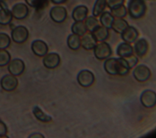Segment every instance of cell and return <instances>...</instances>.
Here are the masks:
<instances>
[{
  "mask_svg": "<svg viewBox=\"0 0 156 138\" xmlns=\"http://www.w3.org/2000/svg\"><path fill=\"white\" fill-rule=\"evenodd\" d=\"M32 112L35 117L41 122H48L52 120V117L44 112L42 109L38 106H35L33 108Z\"/></svg>",
  "mask_w": 156,
  "mask_h": 138,
  "instance_id": "obj_23",
  "label": "cell"
},
{
  "mask_svg": "<svg viewBox=\"0 0 156 138\" xmlns=\"http://www.w3.org/2000/svg\"><path fill=\"white\" fill-rule=\"evenodd\" d=\"M67 45L73 50L79 49L81 46L80 36L74 33L70 34L67 38Z\"/></svg>",
  "mask_w": 156,
  "mask_h": 138,
  "instance_id": "obj_21",
  "label": "cell"
},
{
  "mask_svg": "<svg viewBox=\"0 0 156 138\" xmlns=\"http://www.w3.org/2000/svg\"><path fill=\"white\" fill-rule=\"evenodd\" d=\"M133 47L130 44V43L123 42L120 43L117 49H116V53L117 55L121 58H124L130 55L133 53Z\"/></svg>",
  "mask_w": 156,
  "mask_h": 138,
  "instance_id": "obj_18",
  "label": "cell"
},
{
  "mask_svg": "<svg viewBox=\"0 0 156 138\" xmlns=\"http://www.w3.org/2000/svg\"><path fill=\"white\" fill-rule=\"evenodd\" d=\"M51 18L55 22H63L67 17L66 9L63 6H54L49 12Z\"/></svg>",
  "mask_w": 156,
  "mask_h": 138,
  "instance_id": "obj_8",
  "label": "cell"
},
{
  "mask_svg": "<svg viewBox=\"0 0 156 138\" xmlns=\"http://www.w3.org/2000/svg\"><path fill=\"white\" fill-rule=\"evenodd\" d=\"M93 36H94L96 40L99 42L104 41L109 36V31L108 29L99 26L98 27H97L93 32H92Z\"/></svg>",
  "mask_w": 156,
  "mask_h": 138,
  "instance_id": "obj_20",
  "label": "cell"
},
{
  "mask_svg": "<svg viewBox=\"0 0 156 138\" xmlns=\"http://www.w3.org/2000/svg\"><path fill=\"white\" fill-rule=\"evenodd\" d=\"M124 2V0H107V5L112 9L115 7L123 4Z\"/></svg>",
  "mask_w": 156,
  "mask_h": 138,
  "instance_id": "obj_33",
  "label": "cell"
},
{
  "mask_svg": "<svg viewBox=\"0 0 156 138\" xmlns=\"http://www.w3.org/2000/svg\"><path fill=\"white\" fill-rule=\"evenodd\" d=\"M140 102L143 106L151 108L156 105V93L152 90L143 91L140 96Z\"/></svg>",
  "mask_w": 156,
  "mask_h": 138,
  "instance_id": "obj_7",
  "label": "cell"
},
{
  "mask_svg": "<svg viewBox=\"0 0 156 138\" xmlns=\"http://www.w3.org/2000/svg\"><path fill=\"white\" fill-rule=\"evenodd\" d=\"M60 63L59 55L55 52L46 54L43 59V63L44 67L48 69H54L57 67Z\"/></svg>",
  "mask_w": 156,
  "mask_h": 138,
  "instance_id": "obj_11",
  "label": "cell"
},
{
  "mask_svg": "<svg viewBox=\"0 0 156 138\" xmlns=\"http://www.w3.org/2000/svg\"><path fill=\"white\" fill-rule=\"evenodd\" d=\"M114 19V16L110 12H103L100 15L99 21L102 26L109 29L112 28V25Z\"/></svg>",
  "mask_w": 156,
  "mask_h": 138,
  "instance_id": "obj_22",
  "label": "cell"
},
{
  "mask_svg": "<svg viewBox=\"0 0 156 138\" xmlns=\"http://www.w3.org/2000/svg\"><path fill=\"white\" fill-rule=\"evenodd\" d=\"M149 44L147 40L144 38L138 40L134 45V50L136 55L139 57H143L147 52Z\"/></svg>",
  "mask_w": 156,
  "mask_h": 138,
  "instance_id": "obj_17",
  "label": "cell"
},
{
  "mask_svg": "<svg viewBox=\"0 0 156 138\" xmlns=\"http://www.w3.org/2000/svg\"><path fill=\"white\" fill-rule=\"evenodd\" d=\"M31 49L36 55L44 57L48 52V46L46 43L40 40L34 41L31 44Z\"/></svg>",
  "mask_w": 156,
  "mask_h": 138,
  "instance_id": "obj_12",
  "label": "cell"
},
{
  "mask_svg": "<svg viewBox=\"0 0 156 138\" xmlns=\"http://www.w3.org/2000/svg\"><path fill=\"white\" fill-rule=\"evenodd\" d=\"M29 137H44V136H42V134H41L35 133V134H32L31 136H29Z\"/></svg>",
  "mask_w": 156,
  "mask_h": 138,
  "instance_id": "obj_36",
  "label": "cell"
},
{
  "mask_svg": "<svg viewBox=\"0 0 156 138\" xmlns=\"http://www.w3.org/2000/svg\"><path fill=\"white\" fill-rule=\"evenodd\" d=\"M26 2L30 7L35 9H40L46 4V0H25Z\"/></svg>",
  "mask_w": 156,
  "mask_h": 138,
  "instance_id": "obj_31",
  "label": "cell"
},
{
  "mask_svg": "<svg viewBox=\"0 0 156 138\" xmlns=\"http://www.w3.org/2000/svg\"><path fill=\"white\" fill-rule=\"evenodd\" d=\"M11 12L15 18L23 19L28 15L29 9L25 4L18 3L12 7Z\"/></svg>",
  "mask_w": 156,
  "mask_h": 138,
  "instance_id": "obj_13",
  "label": "cell"
},
{
  "mask_svg": "<svg viewBox=\"0 0 156 138\" xmlns=\"http://www.w3.org/2000/svg\"><path fill=\"white\" fill-rule=\"evenodd\" d=\"M13 18L12 13L8 8L0 9V24L7 25L10 23Z\"/></svg>",
  "mask_w": 156,
  "mask_h": 138,
  "instance_id": "obj_27",
  "label": "cell"
},
{
  "mask_svg": "<svg viewBox=\"0 0 156 138\" xmlns=\"http://www.w3.org/2000/svg\"><path fill=\"white\" fill-rule=\"evenodd\" d=\"M84 21L86 29L90 32H93L97 27L100 26L99 21L94 16H90L87 17Z\"/></svg>",
  "mask_w": 156,
  "mask_h": 138,
  "instance_id": "obj_26",
  "label": "cell"
},
{
  "mask_svg": "<svg viewBox=\"0 0 156 138\" xmlns=\"http://www.w3.org/2000/svg\"><path fill=\"white\" fill-rule=\"evenodd\" d=\"M1 88L6 91H12L16 89L18 85V79L15 75L7 74L2 77L0 81Z\"/></svg>",
  "mask_w": 156,
  "mask_h": 138,
  "instance_id": "obj_9",
  "label": "cell"
},
{
  "mask_svg": "<svg viewBox=\"0 0 156 138\" xmlns=\"http://www.w3.org/2000/svg\"><path fill=\"white\" fill-rule=\"evenodd\" d=\"M107 5V0H96L92 11L93 16L97 17L104 12Z\"/></svg>",
  "mask_w": 156,
  "mask_h": 138,
  "instance_id": "obj_25",
  "label": "cell"
},
{
  "mask_svg": "<svg viewBox=\"0 0 156 138\" xmlns=\"http://www.w3.org/2000/svg\"><path fill=\"white\" fill-rule=\"evenodd\" d=\"M78 83L83 88H88L93 85L94 81L93 73L87 69L80 71L77 76Z\"/></svg>",
  "mask_w": 156,
  "mask_h": 138,
  "instance_id": "obj_4",
  "label": "cell"
},
{
  "mask_svg": "<svg viewBox=\"0 0 156 138\" xmlns=\"http://www.w3.org/2000/svg\"><path fill=\"white\" fill-rule=\"evenodd\" d=\"M128 26V22L123 18H116L114 19L111 29L117 33L121 34Z\"/></svg>",
  "mask_w": 156,
  "mask_h": 138,
  "instance_id": "obj_19",
  "label": "cell"
},
{
  "mask_svg": "<svg viewBox=\"0 0 156 138\" xmlns=\"http://www.w3.org/2000/svg\"><path fill=\"white\" fill-rule=\"evenodd\" d=\"M146 10V5L144 0H129L127 5V11L133 19H139L143 17Z\"/></svg>",
  "mask_w": 156,
  "mask_h": 138,
  "instance_id": "obj_2",
  "label": "cell"
},
{
  "mask_svg": "<svg viewBox=\"0 0 156 138\" xmlns=\"http://www.w3.org/2000/svg\"><path fill=\"white\" fill-rule=\"evenodd\" d=\"M82 36V37L80 39V42L82 47L86 50H91L94 49L97 44V41L96 40L92 32L86 33Z\"/></svg>",
  "mask_w": 156,
  "mask_h": 138,
  "instance_id": "obj_16",
  "label": "cell"
},
{
  "mask_svg": "<svg viewBox=\"0 0 156 138\" xmlns=\"http://www.w3.org/2000/svg\"><path fill=\"white\" fill-rule=\"evenodd\" d=\"M105 72L112 75L123 76L128 74L129 67L123 58H108L104 63Z\"/></svg>",
  "mask_w": 156,
  "mask_h": 138,
  "instance_id": "obj_1",
  "label": "cell"
},
{
  "mask_svg": "<svg viewBox=\"0 0 156 138\" xmlns=\"http://www.w3.org/2000/svg\"><path fill=\"white\" fill-rule=\"evenodd\" d=\"M10 54L5 49H0V67L5 66L10 61Z\"/></svg>",
  "mask_w": 156,
  "mask_h": 138,
  "instance_id": "obj_29",
  "label": "cell"
},
{
  "mask_svg": "<svg viewBox=\"0 0 156 138\" xmlns=\"http://www.w3.org/2000/svg\"><path fill=\"white\" fill-rule=\"evenodd\" d=\"M11 36L15 43L21 44L25 42L28 38L29 31L26 27L18 26L12 30Z\"/></svg>",
  "mask_w": 156,
  "mask_h": 138,
  "instance_id": "obj_5",
  "label": "cell"
},
{
  "mask_svg": "<svg viewBox=\"0 0 156 138\" xmlns=\"http://www.w3.org/2000/svg\"><path fill=\"white\" fill-rule=\"evenodd\" d=\"M87 29L83 21H75L71 26V32L79 36H83L87 33Z\"/></svg>",
  "mask_w": 156,
  "mask_h": 138,
  "instance_id": "obj_24",
  "label": "cell"
},
{
  "mask_svg": "<svg viewBox=\"0 0 156 138\" xmlns=\"http://www.w3.org/2000/svg\"><path fill=\"white\" fill-rule=\"evenodd\" d=\"M88 9L87 7L83 5H79L76 6L73 12L72 18L75 21H83L87 17Z\"/></svg>",
  "mask_w": 156,
  "mask_h": 138,
  "instance_id": "obj_15",
  "label": "cell"
},
{
  "mask_svg": "<svg viewBox=\"0 0 156 138\" xmlns=\"http://www.w3.org/2000/svg\"><path fill=\"white\" fill-rule=\"evenodd\" d=\"M7 131V128L4 122L0 120V137L4 136Z\"/></svg>",
  "mask_w": 156,
  "mask_h": 138,
  "instance_id": "obj_34",
  "label": "cell"
},
{
  "mask_svg": "<svg viewBox=\"0 0 156 138\" xmlns=\"http://www.w3.org/2000/svg\"><path fill=\"white\" fill-rule=\"evenodd\" d=\"M25 69L24 61L20 58H15L10 61L8 65V71L15 76L21 75Z\"/></svg>",
  "mask_w": 156,
  "mask_h": 138,
  "instance_id": "obj_10",
  "label": "cell"
},
{
  "mask_svg": "<svg viewBox=\"0 0 156 138\" xmlns=\"http://www.w3.org/2000/svg\"><path fill=\"white\" fill-rule=\"evenodd\" d=\"M121 34V38L124 41L128 43L135 42L139 35L136 29L130 26H129Z\"/></svg>",
  "mask_w": 156,
  "mask_h": 138,
  "instance_id": "obj_14",
  "label": "cell"
},
{
  "mask_svg": "<svg viewBox=\"0 0 156 138\" xmlns=\"http://www.w3.org/2000/svg\"><path fill=\"white\" fill-rule=\"evenodd\" d=\"M0 7L1 9H7L6 4L2 0H0Z\"/></svg>",
  "mask_w": 156,
  "mask_h": 138,
  "instance_id": "obj_37",
  "label": "cell"
},
{
  "mask_svg": "<svg viewBox=\"0 0 156 138\" xmlns=\"http://www.w3.org/2000/svg\"><path fill=\"white\" fill-rule=\"evenodd\" d=\"M10 38L5 33H0V49H5L10 44Z\"/></svg>",
  "mask_w": 156,
  "mask_h": 138,
  "instance_id": "obj_30",
  "label": "cell"
},
{
  "mask_svg": "<svg viewBox=\"0 0 156 138\" xmlns=\"http://www.w3.org/2000/svg\"><path fill=\"white\" fill-rule=\"evenodd\" d=\"M123 58L126 61L129 69H132V67L135 66L136 64H137L138 61V58L133 54H132L130 55H129L127 57H124Z\"/></svg>",
  "mask_w": 156,
  "mask_h": 138,
  "instance_id": "obj_32",
  "label": "cell"
},
{
  "mask_svg": "<svg viewBox=\"0 0 156 138\" xmlns=\"http://www.w3.org/2000/svg\"><path fill=\"white\" fill-rule=\"evenodd\" d=\"M55 4H60L65 2L67 0H51Z\"/></svg>",
  "mask_w": 156,
  "mask_h": 138,
  "instance_id": "obj_35",
  "label": "cell"
},
{
  "mask_svg": "<svg viewBox=\"0 0 156 138\" xmlns=\"http://www.w3.org/2000/svg\"><path fill=\"white\" fill-rule=\"evenodd\" d=\"M93 49L95 57L100 60L108 58L112 53L110 44L104 41L96 44Z\"/></svg>",
  "mask_w": 156,
  "mask_h": 138,
  "instance_id": "obj_3",
  "label": "cell"
},
{
  "mask_svg": "<svg viewBox=\"0 0 156 138\" xmlns=\"http://www.w3.org/2000/svg\"><path fill=\"white\" fill-rule=\"evenodd\" d=\"M110 13L114 17L124 18L126 16L127 11L124 5L122 4L110 9Z\"/></svg>",
  "mask_w": 156,
  "mask_h": 138,
  "instance_id": "obj_28",
  "label": "cell"
},
{
  "mask_svg": "<svg viewBox=\"0 0 156 138\" xmlns=\"http://www.w3.org/2000/svg\"><path fill=\"white\" fill-rule=\"evenodd\" d=\"M133 75L136 81L139 82H144L150 78L151 71L147 66L140 64L134 69Z\"/></svg>",
  "mask_w": 156,
  "mask_h": 138,
  "instance_id": "obj_6",
  "label": "cell"
}]
</instances>
